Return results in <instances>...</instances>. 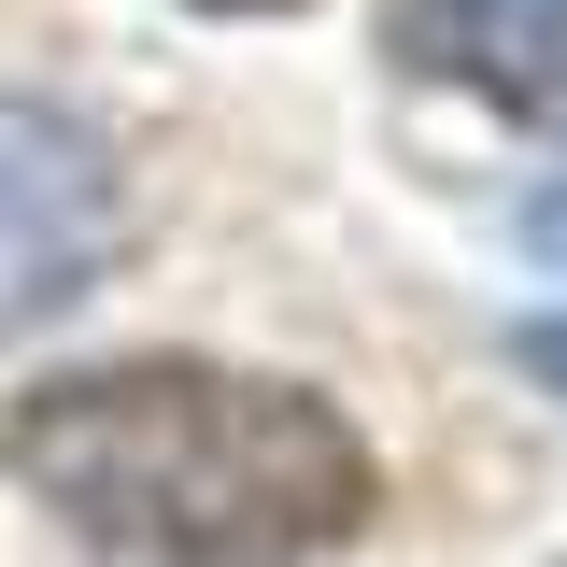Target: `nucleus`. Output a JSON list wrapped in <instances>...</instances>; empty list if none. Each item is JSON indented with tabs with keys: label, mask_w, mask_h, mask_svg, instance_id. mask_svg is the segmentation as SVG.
I'll list each match as a JSON object with an SVG mask.
<instances>
[{
	"label": "nucleus",
	"mask_w": 567,
	"mask_h": 567,
	"mask_svg": "<svg viewBox=\"0 0 567 567\" xmlns=\"http://www.w3.org/2000/svg\"><path fill=\"white\" fill-rule=\"evenodd\" d=\"M199 14H284V0H199Z\"/></svg>",
	"instance_id": "6"
},
{
	"label": "nucleus",
	"mask_w": 567,
	"mask_h": 567,
	"mask_svg": "<svg viewBox=\"0 0 567 567\" xmlns=\"http://www.w3.org/2000/svg\"><path fill=\"white\" fill-rule=\"evenodd\" d=\"M0 468L58 511L71 539L142 567H312L369 525V440L312 383L270 369H199V354H128L29 383L0 425Z\"/></svg>",
	"instance_id": "1"
},
{
	"label": "nucleus",
	"mask_w": 567,
	"mask_h": 567,
	"mask_svg": "<svg viewBox=\"0 0 567 567\" xmlns=\"http://www.w3.org/2000/svg\"><path fill=\"white\" fill-rule=\"evenodd\" d=\"M128 227V185H114V142L43 114V100H0V327H43L71 312L100 256Z\"/></svg>",
	"instance_id": "2"
},
{
	"label": "nucleus",
	"mask_w": 567,
	"mask_h": 567,
	"mask_svg": "<svg viewBox=\"0 0 567 567\" xmlns=\"http://www.w3.org/2000/svg\"><path fill=\"white\" fill-rule=\"evenodd\" d=\"M398 58L525 128H567V0H398Z\"/></svg>",
	"instance_id": "3"
},
{
	"label": "nucleus",
	"mask_w": 567,
	"mask_h": 567,
	"mask_svg": "<svg viewBox=\"0 0 567 567\" xmlns=\"http://www.w3.org/2000/svg\"><path fill=\"white\" fill-rule=\"evenodd\" d=\"M525 227H539V241H567V185H554V199H539V213H525Z\"/></svg>",
	"instance_id": "5"
},
{
	"label": "nucleus",
	"mask_w": 567,
	"mask_h": 567,
	"mask_svg": "<svg viewBox=\"0 0 567 567\" xmlns=\"http://www.w3.org/2000/svg\"><path fill=\"white\" fill-rule=\"evenodd\" d=\"M525 369H539V383L567 398V312H539V327H525Z\"/></svg>",
	"instance_id": "4"
}]
</instances>
